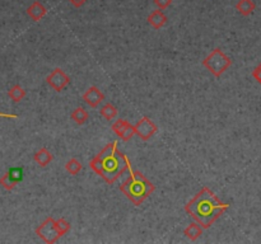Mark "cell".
<instances>
[{
  "label": "cell",
  "instance_id": "1",
  "mask_svg": "<svg viewBox=\"0 0 261 244\" xmlns=\"http://www.w3.org/2000/svg\"><path fill=\"white\" fill-rule=\"evenodd\" d=\"M231 205L219 200L209 187H203L194 197L185 205L186 213L204 228L209 229L217 219L223 215Z\"/></svg>",
  "mask_w": 261,
  "mask_h": 244
},
{
  "label": "cell",
  "instance_id": "2",
  "mask_svg": "<svg viewBox=\"0 0 261 244\" xmlns=\"http://www.w3.org/2000/svg\"><path fill=\"white\" fill-rule=\"evenodd\" d=\"M118 140L107 144L92 161L89 168L105 179L109 184H114L120 175L131 169L130 161L127 155L119 150Z\"/></svg>",
  "mask_w": 261,
  "mask_h": 244
},
{
  "label": "cell",
  "instance_id": "3",
  "mask_svg": "<svg viewBox=\"0 0 261 244\" xmlns=\"http://www.w3.org/2000/svg\"><path fill=\"white\" fill-rule=\"evenodd\" d=\"M120 191L135 206H140L155 191V186L139 170H129V177L120 186Z\"/></svg>",
  "mask_w": 261,
  "mask_h": 244
},
{
  "label": "cell",
  "instance_id": "4",
  "mask_svg": "<svg viewBox=\"0 0 261 244\" xmlns=\"http://www.w3.org/2000/svg\"><path fill=\"white\" fill-rule=\"evenodd\" d=\"M203 65L205 66L215 78H219L231 65H232V60H231L221 49H214L208 55L207 58L204 59Z\"/></svg>",
  "mask_w": 261,
  "mask_h": 244
},
{
  "label": "cell",
  "instance_id": "5",
  "mask_svg": "<svg viewBox=\"0 0 261 244\" xmlns=\"http://www.w3.org/2000/svg\"><path fill=\"white\" fill-rule=\"evenodd\" d=\"M36 234L42 239L45 243H56L60 239V237H63L59 232L58 227H56V220L52 216L45 219L42 224L36 229Z\"/></svg>",
  "mask_w": 261,
  "mask_h": 244
},
{
  "label": "cell",
  "instance_id": "6",
  "mask_svg": "<svg viewBox=\"0 0 261 244\" xmlns=\"http://www.w3.org/2000/svg\"><path fill=\"white\" fill-rule=\"evenodd\" d=\"M46 81L52 89H55L56 92H61V90L65 89L66 86H68V84L70 83V78L63 69L56 68V69L46 78Z\"/></svg>",
  "mask_w": 261,
  "mask_h": 244
},
{
  "label": "cell",
  "instance_id": "7",
  "mask_svg": "<svg viewBox=\"0 0 261 244\" xmlns=\"http://www.w3.org/2000/svg\"><path fill=\"white\" fill-rule=\"evenodd\" d=\"M158 127L157 125L150 120L149 117H141V120L138 121V124L135 125V132H136V136L141 140L146 141L149 140L153 135H154L155 132H157Z\"/></svg>",
  "mask_w": 261,
  "mask_h": 244
},
{
  "label": "cell",
  "instance_id": "8",
  "mask_svg": "<svg viewBox=\"0 0 261 244\" xmlns=\"http://www.w3.org/2000/svg\"><path fill=\"white\" fill-rule=\"evenodd\" d=\"M23 168L13 167L0 178V184L8 191H12L19 182L23 179Z\"/></svg>",
  "mask_w": 261,
  "mask_h": 244
},
{
  "label": "cell",
  "instance_id": "9",
  "mask_svg": "<svg viewBox=\"0 0 261 244\" xmlns=\"http://www.w3.org/2000/svg\"><path fill=\"white\" fill-rule=\"evenodd\" d=\"M112 131L115 132L116 135L124 141H129L130 139L132 138L134 135H136V132H135V125H131L129 121L127 120H116L111 126Z\"/></svg>",
  "mask_w": 261,
  "mask_h": 244
},
{
  "label": "cell",
  "instance_id": "10",
  "mask_svg": "<svg viewBox=\"0 0 261 244\" xmlns=\"http://www.w3.org/2000/svg\"><path fill=\"white\" fill-rule=\"evenodd\" d=\"M83 99L91 108H96L105 99V94L98 89L97 86L93 85L86 90V93L83 94Z\"/></svg>",
  "mask_w": 261,
  "mask_h": 244
},
{
  "label": "cell",
  "instance_id": "11",
  "mask_svg": "<svg viewBox=\"0 0 261 244\" xmlns=\"http://www.w3.org/2000/svg\"><path fill=\"white\" fill-rule=\"evenodd\" d=\"M27 14L35 20V22H40V20L47 14V9L45 8L40 1H33V3L27 8Z\"/></svg>",
  "mask_w": 261,
  "mask_h": 244
},
{
  "label": "cell",
  "instance_id": "12",
  "mask_svg": "<svg viewBox=\"0 0 261 244\" xmlns=\"http://www.w3.org/2000/svg\"><path fill=\"white\" fill-rule=\"evenodd\" d=\"M167 17L164 15V13L162 12L161 9L153 10L149 15H148V23L153 27L154 29H161L162 27L166 24Z\"/></svg>",
  "mask_w": 261,
  "mask_h": 244
},
{
  "label": "cell",
  "instance_id": "13",
  "mask_svg": "<svg viewBox=\"0 0 261 244\" xmlns=\"http://www.w3.org/2000/svg\"><path fill=\"white\" fill-rule=\"evenodd\" d=\"M33 161H35L40 167L45 168L52 162V154L46 148H42V149H40L33 155Z\"/></svg>",
  "mask_w": 261,
  "mask_h": 244
},
{
  "label": "cell",
  "instance_id": "14",
  "mask_svg": "<svg viewBox=\"0 0 261 244\" xmlns=\"http://www.w3.org/2000/svg\"><path fill=\"white\" fill-rule=\"evenodd\" d=\"M203 230L204 228L199 224L198 221H195V223H191V224H189L186 228H185L184 234L186 238L190 239V241H196V239H199L201 237Z\"/></svg>",
  "mask_w": 261,
  "mask_h": 244
},
{
  "label": "cell",
  "instance_id": "15",
  "mask_svg": "<svg viewBox=\"0 0 261 244\" xmlns=\"http://www.w3.org/2000/svg\"><path fill=\"white\" fill-rule=\"evenodd\" d=\"M255 8H256V4L254 3L253 0H238V3L236 4L237 12L241 15H244V17L253 14Z\"/></svg>",
  "mask_w": 261,
  "mask_h": 244
},
{
  "label": "cell",
  "instance_id": "16",
  "mask_svg": "<svg viewBox=\"0 0 261 244\" xmlns=\"http://www.w3.org/2000/svg\"><path fill=\"white\" fill-rule=\"evenodd\" d=\"M70 117H72V120L75 121L78 125H84L87 121H88L89 113L87 112L83 107H78V108H75L74 111H73V113Z\"/></svg>",
  "mask_w": 261,
  "mask_h": 244
},
{
  "label": "cell",
  "instance_id": "17",
  "mask_svg": "<svg viewBox=\"0 0 261 244\" xmlns=\"http://www.w3.org/2000/svg\"><path fill=\"white\" fill-rule=\"evenodd\" d=\"M118 115H119L118 108L111 103H106L102 108H101V116H102L104 118H106L107 121H112L114 118L118 117Z\"/></svg>",
  "mask_w": 261,
  "mask_h": 244
},
{
  "label": "cell",
  "instance_id": "18",
  "mask_svg": "<svg viewBox=\"0 0 261 244\" xmlns=\"http://www.w3.org/2000/svg\"><path fill=\"white\" fill-rule=\"evenodd\" d=\"M8 95L10 97V99L14 102H20L26 97V90L19 85V84H15L14 86H12L10 89H9Z\"/></svg>",
  "mask_w": 261,
  "mask_h": 244
},
{
  "label": "cell",
  "instance_id": "19",
  "mask_svg": "<svg viewBox=\"0 0 261 244\" xmlns=\"http://www.w3.org/2000/svg\"><path fill=\"white\" fill-rule=\"evenodd\" d=\"M65 169L69 174L77 175L78 173L82 170V163L78 161V159L72 158L70 161H68V163L65 164Z\"/></svg>",
  "mask_w": 261,
  "mask_h": 244
},
{
  "label": "cell",
  "instance_id": "20",
  "mask_svg": "<svg viewBox=\"0 0 261 244\" xmlns=\"http://www.w3.org/2000/svg\"><path fill=\"white\" fill-rule=\"evenodd\" d=\"M56 227H58V229H59V232H60L61 236H64V234H66V233L70 230V223L66 220V219L60 218L56 220Z\"/></svg>",
  "mask_w": 261,
  "mask_h": 244
},
{
  "label": "cell",
  "instance_id": "21",
  "mask_svg": "<svg viewBox=\"0 0 261 244\" xmlns=\"http://www.w3.org/2000/svg\"><path fill=\"white\" fill-rule=\"evenodd\" d=\"M153 1L158 6V9H161V10H164L172 4V0H153Z\"/></svg>",
  "mask_w": 261,
  "mask_h": 244
},
{
  "label": "cell",
  "instance_id": "22",
  "mask_svg": "<svg viewBox=\"0 0 261 244\" xmlns=\"http://www.w3.org/2000/svg\"><path fill=\"white\" fill-rule=\"evenodd\" d=\"M253 77L256 81L261 85V65L256 66L255 69L253 70Z\"/></svg>",
  "mask_w": 261,
  "mask_h": 244
},
{
  "label": "cell",
  "instance_id": "23",
  "mask_svg": "<svg viewBox=\"0 0 261 244\" xmlns=\"http://www.w3.org/2000/svg\"><path fill=\"white\" fill-rule=\"evenodd\" d=\"M69 1L73 4V5L75 6V8H81L82 5H84V4H86L87 0H69Z\"/></svg>",
  "mask_w": 261,
  "mask_h": 244
},
{
  "label": "cell",
  "instance_id": "24",
  "mask_svg": "<svg viewBox=\"0 0 261 244\" xmlns=\"http://www.w3.org/2000/svg\"><path fill=\"white\" fill-rule=\"evenodd\" d=\"M0 117H5V118H17V115H9V113H0Z\"/></svg>",
  "mask_w": 261,
  "mask_h": 244
},
{
  "label": "cell",
  "instance_id": "25",
  "mask_svg": "<svg viewBox=\"0 0 261 244\" xmlns=\"http://www.w3.org/2000/svg\"><path fill=\"white\" fill-rule=\"evenodd\" d=\"M259 65H261V63H260V64H259Z\"/></svg>",
  "mask_w": 261,
  "mask_h": 244
}]
</instances>
